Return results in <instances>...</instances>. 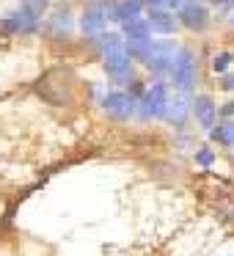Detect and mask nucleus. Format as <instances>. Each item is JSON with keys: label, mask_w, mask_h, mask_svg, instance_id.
Masks as SVG:
<instances>
[{"label": "nucleus", "mask_w": 234, "mask_h": 256, "mask_svg": "<svg viewBox=\"0 0 234 256\" xmlns=\"http://www.w3.org/2000/svg\"><path fill=\"white\" fill-rule=\"evenodd\" d=\"M146 3H149V6H162L166 0H146Z\"/></svg>", "instance_id": "obj_24"}, {"label": "nucleus", "mask_w": 234, "mask_h": 256, "mask_svg": "<svg viewBox=\"0 0 234 256\" xmlns=\"http://www.w3.org/2000/svg\"><path fill=\"white\" fill-rule=\"evenodd\" d=\"M140 94H144V86H140L138 80H132V94L130 96H140Z\"/></svg>", "instance_id": "obj_20"}, {"label": "nucleus", "mask_w": 234, "mask_h": 256, "mask_svg": "<svg viewBox=\"0 0 234 256\" xmlns=\"http://www.w3.org/2000/svg\"><path fill=\"white\" fill-rule=\"evenodd\" d=\"M30 25H34V22H30L22 12H20V14H8V17L3 20V28H6V30H28Z\"/></svg>", "instance_id": "obj_16"}, {"label": "nucleus", "mask_w": 234, "mask_h": 256, "mask_svg": "<svg viewBox=\"0 0 234 256\" xmlns=\"http://www.w3.org/2000/svg\"><path fill=\"white\" fill-rule=\"evenodd\" d=\"M102 108H105V113L113 118H130L135 113V96L124 94V91H110V94L102 100Z\"/></svg>", "instance_id": "obj_6"}, {"label": "nucleus", "mask_w": 234, "mask_h": 256, "mask_svg": "<svg viewBox=\"0 0 234 256\" xmlns=\"http://www.w3.org/2000/svg\"><path fill=\"white\" fill-rule=\"evenodd\" d=\"M196 162H198V166H204V168H210L212 162H215V154H212V149H201L198 154H196Z\"/></svg>", "instance_id": "obj_19"}, {"label": "nucleus", "mask_w": 234, "mask_h": 256, "mask_svg": "<svg viewBox=\"0 0 234 256\" xmlns=\"http://www.w3.org/2000/svg\"><path fill=\"white\" fill-rule=\"evenodd\" d=\"M190 110L196 113V118H198V124H201L204 130H210L212 124H215V113H218V108H215V102H212V96H206V94L196 96L193 105H190Z\"/></svg>", "instance_id": "obj_10"}, {"label": "nucleus", "mask_w": 234, "mask_h": 256, "mask_svg": "<svg viewBox=\"0 0 234 256\" xmlns=\"http://www.w3.org/2000/svg\"><path fill=\"white\" fill-rule=\"evenodd\" d=\"M174 56H176L174 42H152V52H149V58H146V66H149L152 72L162 74V72L171 69Z\"/></svg>", "instance_id": "obj_5"}, {"label": "nucleus", "mask_w": 234, "mask_h": 256, "mask_svg": "<svg viewBox=\"0 0 234 256\" xmlns=\"http://www.w3.org/2000/svg\"><path fill=\"white\" fill-rule=\"evenodd\" d=\"M47 6H50V0H22V3H20V12H22L30 22H39V20L44 17Z\"/></svg>", "instance_id": "obj_14"}, {"label": "nucleus", "mask_w": 234, "mask_h": 256, "mask_svg": "<svg viewBox=\"0 0 234 256\" xmlns=\"http://www.w3.org/2000/svg\"><path fill=\"white\" fill-rule=\"evenodd\" d=\"M168 6H174V8H179V6H184V3H190V0H166Z\"/></svg>", "instance_id": "obj_22"}, {"label": "nucleus", "mask_w": 234, "mask_h": 256, "mask_svg": "<svg viewBox=\"0 0 234 256\" xmlns=\"http://www.w3.org/2000/svg\"><path fill=\"white\" fill-rule=\"evenodd\" d=\"M210 132H212V140H218L220 146H234V122H220L218 127L212 124Z\"/></svg>", "instance_id": "obj_15"}, {"label": "nucleus", "mask_w": 234, "mask_h": 256, "mask_svg": "<svg viewBox=\"0 0 234 256\" xmlns=\"http://www.w3.org/2000/svg\"><path fill=\"white\" fill-rule=\"evenodd\" d=\"M168 72H171V78H174V88H179V91L193 88V80H196V56H193V50H190V47H179Z\"/></svg>", "instance_id": "obj_2"}, {"label": "nucleus", "mask_w": 234, "mask_h": 256, "mask_svg": "<svg viewBox=\"0 0 234 256\" xmlns=\"http://www.w3.org/2000/svg\"><path fill=\"white\" fill-rule=\"evenodd\" d=\"M124 34H127V39H130V36H149L152 30H149V22H146V20L135 17V20H130V22H124Z\"/></svg>", "instance_id": "obj_17"}, {"label": "nucleus", "mask_w": 234, "mask_h": 256, "mask_svg": "<svg viewBox=\"0 0 234 256\" xmlns=\"http://www.w3.org/2000/svg\"><path fill=\"white\" fill-rule=\"evenodd\" d=\"M228 61H232V56H228V52H220V56H215V61H212V69L223 74L228 69Z\"/></svg>", "instance_id": "obj_18"}, {"label": "nucleus", "mask_w": 234, "mask_h": 256, "mask_svg": "<svg viewBox=\"0 0 234 256\" xmlns=\"http://www.w3.org/2000/svg\"><path fill=\"white\" fill-rule=\"evenodd\" d=\"M105 20H108V0H91L86 6L83 17H80V28H83V34L94 36L102 30Z\"/></svg>", "instance_id": "obj_4"}, {"label": "nucleus", "mask_w": 234, "mask_h": 256, "mask_svg": "<svg viewBox=\"0 0 234 256\" xmlns=\"http://www.w3.org/2000/svg\"><path fill=\"white\" fill-rule=\"evenodd\" d=\"M190 105H193V102L188 100V91H179L174 100L166 102V110H162V116H166L168 122L174 124V127H182L184 118H188V113H190Z\"/></svg>", "instance_id": "obj_9"}, {"label": "nucleus", "mask_w": 234, "mask_h": 256, "mask_svg": "<svg viewBox=\"0 0 234 256\" xmlns=\"http://www.w3.org/2000/svg\"><path fill=\"white\" fill-rule=\"evenodd\" d=\"M69 28H72V12H69V6H58L50 20V30L56 36H61V34H69Z\"/></svg>", "instance_id": "obj_13"}, {"label": "nucleus", "mask_w": 234, "mask_h": 256, "mask_svg": "<svg viewBox=\"0 0 234 256\" xmlns=\"http://www.w3.org/2000/svg\"><path fill=\"white\" fill-rule=\"evenodd\" d=\"M124 50H127L130 58H135V61H146L149 52H152V39L149 36H130Z\"/></svg>", "instance_id": "obj_11"}, {"label": "nucleus", "mask_w": 234, "mask_h": 256, "mask_svg": "<svg viewBox=\"0 0 234 256\" xmlns=\"http://www.w3.org/2000/svg\"><path fill=\"white\" fill-rule=\"evenodd\" d=\"M168 102V91L162 83H154L144 96H140V116L144 118H160Z\"/></svg>", "instance_id": "obj_3"}, {"label": "nucleus", "mask_w": 234, "mask_h": 256, "mask_svg": "<svg viewBox=\"0 0 234 256\" xmlns=\"http://www.w3.org/2000/svg\"><path fill=\"white\" fill-rule=\"evenodd\" d=\"M223 116H234V102H228V105L223 108Z\"/></svg>", "instance_id": "obj_23"}, {"label": "nucleus", "mask_w": 234, "mask_h": 256, "mask_svg": "<svg viewBox=\"0 0 234 256\" xmlns=\"http://www.w3.org/2000/svg\"><path fill=\"white\" fill-rule=\"evenodd\" d=\"M144 12V0H113L108 3V20L116 22H130V20L140 17Z\"/></svg>", "instance_id": "obj_8"}, {"label": "nucleus", "mask_w": 234, "mask_h": 256, "mask_svg": "<svg viewBox=\"0 0 234 256\" xmlns=\"http://www.w3.org/2000/svg\"><path fill=\"white\" fill-rule=\"evenodd\" d=\"M232 25H234V14H232Z\"/></svg>", "instance_id": "obj_26"}, {"label": "nucleus", "mask_w": 234, "mask_h": 256, "mask_svg": "<svg viewBox=\"0 0 234 256\" xmlns=\"http://www.w3.org/2000/svg\"><path fill=\"white\" fill-rule=\"evenodd\" d=\"M146 22H149V30H154V34H174L176 30V20L166 12H152Z\"/></svg>", "instance_id": "obj_12"}, {"label": "nucleus", "mask_w": 234, "mask_h": 256, "mask_svg": "<svg viewBox=\"0 0 234 256\" xmlns=\"http://www.w3.org/2000/svg\"><path fill=\"white\" fill-rule=\"evenodd\" d=\"M223 88H234V74H226V78H223Z\"/></svg>", "instance_id": "obj_21"}, {"label": "nucleus", "mask_w": 234, "mask_h": 256, "mask_svg": "<svg viewBox=\"0 0 234 256\" xmlns=\"http://www.w3.org/2000/svg\"><path fill=\"white\" fill-rule=\"evenodd\" d=\"M100 47H102V56H105L108 74H110L113 80L130 78V64H132V58H130L127 50H124V42L118 39L116 34H108V36H102Z\"/></svg>", "instance_id": "obj_1"}, {"label": "nucleus", "mask_w": 234, "mask_h": 256, "mask_svg": "<svg viewBox=\"0 0 234 256\" xmlns=\"http://www.w3.org/2000/svg\"><path fill=\"white\" fill-rule=\"evenodd\" d=\"M179 22L190 30H204L210 25V12L204 6H198L196 0H190V3L179 6Z\"/></svg>", "instance_id": "obj_7"}, {"label": "nucleus", "mask_w": 234, "mask_h": 256, "mask_svg": "<svg viewBox=\"0 0 234 256\" xmlns=\"http://www.w3.org/2000/svg\"><path fill=\"white\" fill-rule=\"evenodd\" d=\"M212 3H218V6H228V3H234V0H212Z\"/></svg>", "instance_id": "obj_25"}]
</instances>
